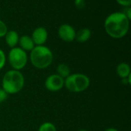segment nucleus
<instances>
[{
	"label": "nucleus",
	"mask_w": 131,
	"mask_h": 131,
	"mask_svg": "<svg viewBox=\"0 0 131 131\" xmlns=\"http://www.w3.org/2000/svg\"><path fill=\"white\" fill-rule=\"evenodd\" d=\"M130 19L123 12H113L105 19L104 29L112 38L120 39L127 35L129 30Z\"/></svg>",
	"instance_id": "1"
},
{
	"label": "nucleus",
	"mask_w": 131,
	"mask_h": 131,
	"mask_svg": "<svg viewBox=\"0 0 131 131\" xmlns=\"http://www.w3.org/2000/svg\"><path fill=\"white\" fill-rule=\"evenodd\" d=\"M24 84V76L18 70H8L5 73L2 79L3 90L8 94H15L18 93L23 88Z\"/></svg>",
	"instance_id": "2"
},
{
	"label": "nucleus",
	"mask_w": 131,
	"mask_h": 131,
	"mask_svg": "<svg viewBox=\"0 0 131 131\" xmlns=\"http://www.w3.org/2000/svg\"><path fill=\"white\" fill-rule=\"evenodd\" d=\"M30 60L35 68L45 69L51 64L53 54L48 47L45 46H37L31 51Z\"/></svg>",
	"instance_id": "3"
},
{
	"label": "nucleus",
	"mask_w": 131,
	"mask_h": 131,
	"mask_svg": "<svg viewBox=\"0 0 131 131\" xmlns=\"http://www.w3.org/2000/svg\"><path fill=\"white\" fill-rule=\"evenodd\" d=\"M66 88L71 92L80 93L88 88L90 79L84 74L75 73L69 75L64 80Z\"/></svg>",
	"instance_id": "4"
},
{
	"label": "nucleus",
	"mask_w": 131,
	"mask_h": 131,
	"mask_svg": "<svg viewBox=\"0 0 131 131\" xmlns=\"http://www.w3.org/2000/svg\"><path fill=\"white\" fill-rule=\"evenodd\" d=\"M28 61L26 52L19 47H14L9 51L8 62L11 66L15 70L23 69Z\"/></svg>",
	"instance_id": "5"
},
{
	"label": "nucleus",
	"mask_w": 131,
	"mask_h": 131,
	"mask_svg": "<svg viewBox=\"0 0 131 131\" xmlns=\"http://www.w3.org/2000/svg\"><path fill=\"white\" fill-rule=\"evenodd\" d=\"M64 78H62L58 74H53L49 76L45 82V86L46 89L52 92L60 90L64 86Z\"/></svg>",
	"instance_id": "6"
},
{
	"label": "nucleus",
	"mask_w": 131,
	"mask_h": 131,
	"mask_svg": "<svg viewBox=\"0 0 131 131\" xmlns=\"http://www.w3.org/2000/svg\"><path fill=\"white\" fill-rule=\"evenodd\" d=\"M75 34L76 32L74 29L68 24H63L58 29L59 37L68 42H72L75 39Z\"/></svg>",
	"instance_id": "7"
},
{
	"label": "nucleus",
	"mask_w": 131,
	"mask_h": 131,
	"mask_svg": "<svg viewBox=\"0 0 131 131\" xmlns=\"http://www.w3.org/2000/svg\"><path fill=\"white\" fill-rule=\"evenodd\" d=\"M31 38L37 46H43L48 39V32L44 27H38L33 31Z\"/></svg>",
	"instance_id": "8"
},
{
	"label": "nucleus",
	"mask_w": 131,
	"mask_h": 131,
	"mask_svg": "<svg viewBox=\"0 0 131 131\" xmlns=\"http://www.w3.org/2000/svg\"><path fill=\"white\" fill-rule=\"evenodd\" d=\"M5 37L6 44L11 48L15 47L16 45L18 43V40H19L18 34L17 33V32H15L14 30L8 31L7 33L5 34Z\"/></svg>",
	"instance_id": "9"
},
{
	"label": "nucleus",
	"mask_w": 131,
	"mask_h": 131,
	"mask_svg": "<svg viewBox=\"0 0 131 131\" xmlns=\"http://www.w3.org/2000/svg\"><path fill=\"white\" fill-rule=\"evenodd\" d=\"M18 42L21 49L24 51H31L35 47V43L33 42L32 39L28 36H22L19 38Z\"/></svg>",
	"instance_id": "10"
},
{
	"label": "nucleus",
	"mask_w": 131,
	"mask_h": 131,
	"mask_svg": "<svg viewBox=\"0 0 131 131\" xmlns=\"http://www.w3.org/2000/svg\"><path fill=\"white\" fill-rule=\"evenodd\" d=\"M91 36V32L88 28H84L78 31L75 34V39L79 42H87Z\"/></svg>",
	"instance_id": "11"
},
{
	"label": "nucleus",
	"mask_w": 131,
	"mask_h": 131,
	"mask_svg": "<svg viewBox=\"0 0 131 131\" xmlns=\"http://www.w3.org/2000/svg\"><path fill=\"white\" fill-rule=\"evenodd\" d=\"M117 73L120 77H121L123 79L128 77L130 75V66L125 63H122L119 64L117 67Z\"/></svg>",
	"instance_id": "12"
},
{
	"label": "nucleus",
	"mask_w": 131,
	"mask_h": 131,
	"mask_svg": "<svg viewBox=\"0 0 131 131\" xmlns=\"http://www.w3.org/2000/svg\"><path fill=\"white\" fill-rule=\"evenodd\" d=\"M58 75L61 76L62 78H67L70 75V69L68 65L64 63H61L57 67Z\"/></svg>",
	"instance_id": "13"
},
{
	"label": "nucleus",
	"mask_w": 131,
	"mask_h": 131,
	"mask_svg": "<svg viewBox=\"0 0 131 131\" xmlns=\"http://www.w3.org/2000/svg\"><path fill=\"white\" fill-rule=\"evenodd\" d=\"M38 131H56V127L51 123L46 122L42 124L40 127Z\"/></svg>",
	"instance_id": "14"
},
{
	"label": "nucleus",
	"mask_w": 131,
	"mask_h": 131,
	"mask_svg": "<svg viewBox=\"0 0 131 131\" xmlns=\"http://www.w3.org/2000/svg\"><path fill=\"white\" fill-rule=\"evenodd\" d=\"M7 32H8L7 25H5V23L3 21L0 20V38L5 36V34L7 33Z\"/></svg>",
	"instance_id": "15"
},
{
	"label": "nucleus",
	"mask_w": 131,
	"mask_h": 131,
	"mask_svg": "<svg viewBox=\"0 0 131 131\" xmlns=\"http://www.w3.org/2000/svg\"><path fill=\"white\" fill-rule=\"evenodd\" d=\"M5 55L4 52L0 49V70L4 67L5 64Z\"/></svg>",
	"instance_id": "16"
},
{
	"label": "nucleus",
	"mask_w": 131,
	"mask_h": 131,
	"mask_svg": "<svg viewBox=\"0 0 131 131\" xmlns=\"http://www.w3.org/2000/svg\"><path fill=\"white\" fill-rule=\"evenodd\" d=\"M7 97H8V93L2 89H0V103H2L4 102L6 99H7Z\"/></svg>",
	"instance_id": "17"
},
{
	"label": "nucleus",
	"mask_w": 131,
	"mask_h": 131,
	"mask_svg": "<svg viewBox=\"0 0 131 131\" xmlns=\"http://www.w3.org/2000/svg\"><path fill=\"white\" fill-rule=\"evenodd\" d=\"M120 5L125 7H130L131 0H116Z\"/></svg>",
	"instance_id": "18"
},
{
	"label": "nucleus",
	"mask_w": 131,
	"mask_h": 131,
	"mask_svg": "<svg viewBox=\"0 0 131 131\" xmlns=\"http://www.w3.org/2000/svg\"><path fill=\"white\" fill-rule=\"evenodd\" d=\"M74 4L77 8H83L85 5V1L84 0H75Z\"/></svg>",
	"instance_id": "19"
},
{
	"label": "nucleus",
	"mask_w": 131,
	"mask_h": 131,
	"mask_svg": "<svg viewBox=\"0 0 131 131\" xmlns=\"http://www.w3.org/2000/svg\"><path fill=\"white\" fill-rule=\"evenodd\" d=\"M129 19H131V8L130 7H127V8H126V10H125V12H123Z\"/></svg>",
	"instance_id": "20"
},
{
	"label": "nucleus",
	"mask_w": 131,
	"mask_h": 131,
	"mask_svg": "<svg viewBox=\"0 0 131 131\" xmlns=\"http://www.w3.org/2000/svg\"><path fill=\"white\" fill-rule=\"evenodd\" d=\"M105 131H118L117 129H114V128H108Z\"/></svg>",
	"instance_id": "21"
},
{
	"label": "nucleus",
	"mask_w": 131,
	"mask_h": 131,
	"mask_svg": "<svg viewBox=\"0 0 131 131\" xmlns=\"http://www.w3.org/2000/svg\"><path fill=\"white\" fill-rule=\"evenodd\" d=\"M78 131H87V130H78Z\"/></svg>",
	"instance_id": "22"
}]
</instances>
